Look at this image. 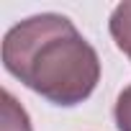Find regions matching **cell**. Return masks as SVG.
<instances>
[{
  "label": "cell",
  "instance_id": "1",
  "mask_svg": "<svg viewBox=\"0 0 131 131\" xmlns=\"http://www.w3.org/2000/svg\"><path fill=\"white\" fill-rule=\"evenodd\" d=\"M3 67L44 100L72 108L93 95L100 57L62 13L31 16L3 36Z\"/></svg>",
  "mask_w": 131,
  "mask_h": 131
},
{
  "label": "cell",
  "instance_id": "2",
  "mask_svg": "<svg viewBox=\"0 0 131 131\" xmlns=\"http://www.w3.org/2000/svg\"><path fill=\"white\" fill-rule=\"evenodd\" d=\"M108 28H111V36H113L116 46L121 51H126L131 46V0L118 3L113 8L111 21H108Z\"/></svg>",
  "mask_w": 131,
  "mask_h": 131
},
{
  "label": "cell",
  "instance_id": "3",
  "mask_svg": "<svg viewBox=\"0 0 131 131\" xmlns=\"http://www.w3.org/2000/svg\"><path fill=\"white\" fill-rule=\"evenodd\" d=\"M0 131H34L26 108L8 90H3V123H0Z\"/></svg>",
  "mask_w": 131,
  "mask_h": 131
},
{
  "label": "cell",
  "instance_id": "4",
  "mask_svg": "<svg viewBox=\"0 0 131 131\" xmlns=\"http://www.w3.org/2000/svg\"><path fill=\"white\" fill-rule=\"evenodd\" d=\"M113 116H116V126L118 131H131V85L123 88L116 98V108H113Z\"/></svg>",
  "mask_w": 131,
  "mask_h": 131
},
{
  "label": "cell",
  "instance_id": "5",
  "mask_svg": "<svg viewBox=\"0 0 131 131\" xmlns=\"http://www.w3.org/2000/svg\"><path fill=\"white\" fill-rule=\"evenodd\" d=\"M123 54H126V57H128V59H131V46H128V49H126V51H123Z\"/></svg>",
  "mask_w": 131,
  "mask_h": 131
}]
</instances>
